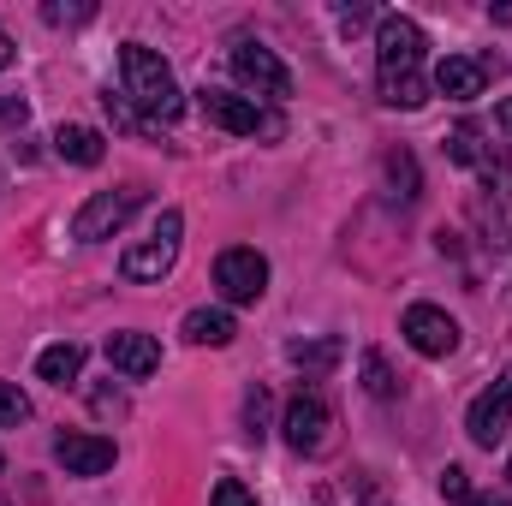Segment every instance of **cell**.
I'll use <instances>...</instances> for the list:
<instances>
[{"mask_svg":"<svg viewBox=\"0 0 512 506\" xmlns=\"http://www.w3.org/2000/svg\"><path fill=\"white\" fill-rule=\"evenodd\" d=\"M197 108H203V120H209V126L233 131V137H286V120H280L274 108H262L256 96L203 90V96H197Z\"/></svg>","mask_w":512,"mask_h":506,"instance_id":"obj_3","label":"cell"},{"mask_svg":"<svg viewBox=\"0 0 512 506\" xmlns=\"http://www.w3.org/2000/svg\"><path fill=\"white\" fill-rule=\"evenodd\" d=\"M149 203V191L143 185H120V191H96L78 215H72V239L78 245H96V239H114L120 227H126L131 215Z\"/></svg>","mask_w":512,"mask_h":506,"instance_id":"obj_6","label":"cell"},{"mask_svg":"<svg viewBox=\"0 0 512 506\" xmlns=\"http://www.w3.org/2000/svg\"><path fill=\"white\" fill-rule=\"evenodd\" d=\"M495 126H501V131H507V137H512V96H507V102H501V108H495Z\"/></svg>","mask_w":512,"mask_h":506,"instance_id":"obj_28","label":"cell"},{"mask_svg":"<svg viewBox=\"0 0 512 506\" xmlns=\"http://www.w3.org/2000/svg\"><path fill=\"white\" fill-rule=\"evenodd\" d=\"M84 370V346H72V340H60V346H48L42 358H36V376L54 381V387H66V381H78Z\"/></svg>","mask_w":512,"mask_h":506,"instance_id":"obj_18","label":"cell"},{"mask_svg":"<svg viewBox=\"0 0 512 506\" xmlns=\"http://www.w3.org/2000/svg\"><path fill=\"white\" fill-rule=\"evenodd\" d=\"M286 447L292 453H328V441H334V411H328V399L322 393H298L292 405H286Z\"/></svg>","mask_w":512,"mask_h":506,"instance_id":"obj_9","label":"cell"},{"mask_svg":"<svg viewBox=\"0 0 512 506\" xmlns=\"http://www.w3.org/2000/svg\"><path fill=\"white\" fill-rule=\"evenodd\" d=\"M0 471H6V453H0Z\"/></svg>","mask_w":512,"mask_h":506,"instance_id":"obj_33","label":"cell"},{"mask_svg":"<svg viewBox=\"0 0 512 506\" xmlns=\"http://www.w3.org/2000/svg\"><path fill=\"white\" fill-rule=\"evenodd\" d=\"M471 506H501V501H483V495H477V501H471Z\"/></svg>","mask_w":512,"mask_h":506,"instance_id":"obj_31","label":"cell"},{"mask_svg":"<svg viewBox=\"0 0 512 506\" xmlns=\"http://www.w3.org/2000/svg\"><path fill=\"white\" fill-rule=\"evenodd\" d=\"M465 429H471L477 447H501V441H507V429H512V364L495 376V387H483V393L471 399Z\"/></svg>","mask_w":512,"mask_h":506,"instance_id":"obj_8","label":"cell"},{"mask_svg":"<svg viewBox=\"0 0 512 506\" xmlns=\"http://www.w3.org/2000/svg\"><path fill=\"white\" fill-rule=\"evenodd\" d=\"M209 506H256V495L239 483V477H221V483H215V495H209Z\"/></svg>","mask_w":512,"mask_h":506,"instance_id":"obj_24","label":"cell"},{"mask_svg":"<svg viewBox=\"0 0 512 506\" xmlns=\"http://www.w3.org/2000/svg\"><path fill=\"white\" fill-rule=\"evenodd\" d=\"M0 114H18V120H24V108H12V102H0Z\"/></svg>","mask_w":512,"mask_h":506,"instance_id":"obj_30","label":"cell"},{"mask_svg":"<svg viewBox=\"0 0 512 506\" xmlns=\"http://www.w3.org/2000/svg\"><path fill=\"white\" fill-rule=\"evenodd\" d=\"M423 24L405 12H382L376 18V90L387 108H423L429 102V72H423Z\"/></svg>","mask_w":512,"mask_h":506,"instance_id":"obj_1","label":"cell"},{"mask_svg":"<svg viewBox=\"0 0 512 506\" xmlns=\"http://www.w3.org/2000/svg\"><path fill=\"white\" fill-rule=\"evenodd\" d=\"M179 239H185V215H179V209H161V221L149 227V239H143V245H131V251L120 256V274L137 280V286H149V280L173 274V262H179Z\"/></svg>","mask_w":512,"mask_h":506,"instance_id":"obj_4","label":"cell"},{"mask_svg":"<svg viewBox=\"0 0 512 506\" xmlns=\"http://www.w3.org/2000/svg\"><path fill=\"white\" fill-rule=\"evenodd\" d=\"M120 90H126V102L143 120H173L179 114V84H173L167 60L155 48H143V42L120 48Z\"/></svg>","mask_w":512,"mask_h":506,"instance_id":"obj_2","label":"cell"},{"mask_svg":"<svg viewBox=\"0 0 512 506\" xmlns=\"http://www.w3.org/2000/svg\"><path fill=\"white\" fill-rule=\"evenodd\" d=\"M233 334H239V328H233L227 310H209V304H203V310L185 316V340H191V346H233Z\"/></svg>","mask_w":512,"mask_h":506,"instance_id":"obj_16","label":"cell"},{"mask_svg":"<svg viewBox=\"0 0 512 506\" xmlns=\"http://www.w3.org/2000/svg\"><path fill=\"white\" fill-rule=\"evenodd\" d=\"M507 483H512V459H507Z\"/></svg>","mask_w":512,"mask_h":506,"instance_id":"obj_32","label":"cell"},{"mask_svg":"<svg viewBox=\"0 0 512 506\" xmlns=\"http://www.w3.org/2000/svg\"><path fill=\"white\" fill-rule=\"evenodd\" d=\"M340 352H346V346H340L334 334H322V340H292V346H286V358H292L304 376H328V370L340 364Z\"/></svg>","mask_w":512,"mask_h":506,"instance_id":"obj_17","label":"cell"},{"mask_svg":"<svg viewBox=\"0 0 512 506\" xmlns=\"http://www.w3.org/2000/svg\"><path fill=\"white\" fill-rule=\"evenodd\" d=\"M441 501H453V506H471V501H477V489L465 483V471H459V465H447V471H441Z\"/></svg>","mask_w":512,"mask_h":506,"instance_id":"obj_23","label":"cell"},{"mask_svg":"<svg viewBox=\"0 0 512 506\" xmlns=\"http://www.w3.org/2000/svg\"><path fill=\"white\" fill-rule=\"evenodd\" d=\"M387 179L399 185V197H405V203L417 197V161H411L405 149H399V155H387Z\"/></svg>","mask_w":512,"mask_h":506,"instance_id":"obj_21","label":"cell"},{"mask_svg":"<svg viewBox=\"0 0 512 506\" xmlns=\"http://www.w3.org/2000/svg\"><path fill=\"white\" fill-rule=\"evenodd\" d=\"M262 429H268V387H251L245 393V435L262 441Z\"/></svg>","mask_w":512,"mask_h":506,"instance_id":"obj_22","label":"cell"},{"mask_svg":"<svg viewBox=\"0 0 512 506\" xmlns=\"http://www.w3.org/2000/svg\"><path fill=\"white\" fill-rule=\"evenodd\" d=\"M54 155H60V161H72V167H102L108 143H102V131H96V126H60V131H54Z\"/></svg>","mask_w":512,"mask_h":506,"instance_id":"obj_15","label":"cell"},{"mask_svg":"<svg viewBox=\"0 0 512 506\" xmlns=\"http://www.w3.org/2000/svg\"><path fill=\"white\" fill-rule=\"evenodd\" d=\"M108 364L120 370V376H131V381H143V376H155L161 370V346L149 340V334H137V328H126V334H108Z\"/></svg>","mask_w":512,"mask_h":506,"instance_id":"obj_14","label":"cell"},{"mask_svg":"<svg viewBox=\"0 0 512 506\" xmlns=\"http://www.w3.org/2000/svg\"><path fill=\"white\" fill-rule=\"evenodd\" d=\"M54 459H60V471L66 477H102V471H114V441L108 435H60L54 441Z\"/></svg>","mask_w":512,"mask_h":506,"instance_id":"obj_12","label":"cell"},{"mask_svg":"<svg viewBox=\"0 0 512 506\" xmlns=\"http://www.w3.org/2000/svg\"><path fill=\"white\" fill-rule=\"evenodd\" d=\"M215 286L227 304H256L268 292V256L251 251V245H233V251L215 256Z\"/></svg>","mask_w":512,"mask_h":506,"instance_id":"obj_7","label":"cell"},{"mask_svg":"<svg viewBox=\"0 0 512 506\" xmlns=\"http://www.w3.org/2000/svg\"><path fill=\"white\" fill-rule=\"evenodd\" d=\"M370 18H376L370 6H340V24H346V30H358V24H370Z\"/></svg>","mask_w":512,"mask_h":506,"instance_id":"obj_26","label":"cell"},{"mask_svg":"<svg viewBox=\"0 0 512 506\" xmlns=\"http://www.w3.org/2000/svg\"><path fill=\"white\" fill-rule=\"evenodd\" d=\"M447 161H459V167H477L501 203L512 197V161H507V149H495V143H489V131L477 126V120H459V126L447 131Z\"/></svg>","mask_w":512,"mask_h":506,"instance_id":"obj_5","label":"cell"},{"mask_svg":"<svg viewBox=\"0 0 512 506\" xmlns=\"http://www.w3.org/2000/svg\"><path fill=\"white\" fill-rule=\"evenodd\" d=\"M233 78L245 84V90H256V96H292V72L280 66V54L274 48H262V42H233Z\"/></svg>","mask_w":512,"mask_h":506,"instance_id":"obj_10","label":"cell"},{"mask_svg":"<svg viewBox=\"0 0 512 506\" xmlns=\"http://www.w3.org/2000/svg\"><path fill=\"white\" fill-rule=\"evenodd\" d=\"M0 66H12V42H6V30H0Z\"/></svg>","mask_w":512,"mask_h":506,"instance_id":"obj_29","label":"cell"},{"mask_svg":"<svg viewBox=\"0 0 512 506\" xmlns=\"http://www.w3.org/2000/svg\"><path fill=\"white\" fill-rule=\"evenodd\" d=\"M42 18H48V24H84L90 6H42Z\"/></svg>","mask_w":512,"mask_h":506,"instance_id":"obj_25","label":"cell"},{"mask_svg":"<svg viewBox=\"0 0 512 506\" xmlns=\"http://www.w3.org/2000/svg\"><path fill=\"white\" fill-rule=\"evenodd\" d=\"M364 387H370L376 399H393V393H399V381H393V370H387L382 352H364Z\"/></svg>","mask_w":512,"mask_h":506,"instance_id":"obj_19","label":"cell"},{"mask_svg":"<svg viewBox=\"0 0 512 506\" xmlns=\"http://www.w3.org/2000/svg\"><path fill=\"white\" fill-rule=\"evenodd\" d=\"M489 66H495V60H465V54H447V60L435 66L429 90H441V96H453V102H477V96H483V84H489Z\"/></svg>","mask_w":512,"mask_h":506,"instance_id":"obj_13","label":"cell"},{"mask_svg":"<svg viewBox=\"0 0 512 506\" xmlns=\"http://www.w3.org/2000/svg\"><path fill=\"white\" fill-rule=\"evenodd\" d=\"M364 506H382V501H364Z\"/></svg>","mask_w":512,"mask_h":506,"instance_id":"obj_34","label":"cell"},{"mask_svg":"<svg viewBox=\"0 0 512 506\" xmlns=\"http://www.w3.org/2000/svg\"><path fill=\"white\" fill-rule=\"evenodd\" d=\"M399 334H405L411 352H423V358H447V352L459 346V322H453L447 310H435V304H411V310L399 316Z\"/></svg>","mask_w":512,"mask_h":506,"instance_id":"obj_11","label":"cell"},{"mask_svg":"<svg viewBox=\"0 0 512 506\" xmlns=\"http://www.w3.org/2000/svg\"><path fill=\"white\" fill-rule=\"evenodd\" d=\"M96 411H102V417H108V411H114V417H120V411H126V399H120V393H108V387H102V393H96Z\"/></svg>","mask_w":512,"mask_h":506,"instance_id":"obj_27","label":"cell"},{"mask_svg":"<svg viewBox=\"0 0 512 506\" xmlns=\"http://www.w3.org/2000/svg\"><path fill=\"white\" fill-rule=\"evenodd\" d=\"M30 423V399L18 393V381H0V429H18Z\"/></svg>","mask_w":512,"mask_h":506,"instance_id":"obj_20","label":"cell"}]
</instances>
